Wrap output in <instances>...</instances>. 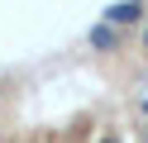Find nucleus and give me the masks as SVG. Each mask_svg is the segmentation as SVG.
<instances>
[{
    "label": "nucleus",
    "instance_id": "1",
    "mask_svg": "<svg viewBox=\"0 0 148 143\" xmlns=\"http://www.w3.org/2000/svg\"><path fill=\"white\" fill-rule=\"evenodd\" d=\"M105 19L119 24V29H124V24H138V19H143V0H119V5L105 10Z\"/></svg>",
    "mask_w": 148,
    "mask_h": 143
},
{
    "label": "nucleus",
    "instance_id": "2",
    "mask_svg": "<svg viewBox=\"0 0 148 143\" xmlns=\"http://www.w3.org/2000/svg\"><path fill=\"white\" fill-rule=\"evenodd\" d=\"M115 43H119V34L110 24H96V29H91V48H115Z\"/></svg>",
    "mask_w": 148,
    "mask_h": 143
},
{
    "label": "nucleus",
    "instance_id": "3",
    "mask_svg": "<svg viewBox=\"0 0 148 143\" xmlns=\"http://www.w3.org/2000/svg\"><path fill=\"white\" fill-rule=\"evenodd\" d=\"M143 48H148V29H143Z\"/></svg>",
    "mask_w": 148,
    "mask_h": 143
},
{
    "label": "nucleus",
    "instance_id": "4",
    "mask_svg": "<svg viewBox=\"0 0 148 143\" xmlns=\"http://www.w3.org/2000/svg\"><path fill=\"white\" fill-rule=\"evenodd\" d=\"M105 143H115V138H105Z\"/></svg>",
    "mask_w": 148,
    "mask_h": 143
}]
</instances>
